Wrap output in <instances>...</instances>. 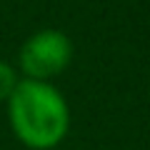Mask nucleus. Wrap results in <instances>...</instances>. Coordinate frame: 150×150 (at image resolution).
<instances>
[{
	"label": "nucleus",
	"mask_w": 150,
	"mask_h": 150,
	"mask_svg": "<svg viewBox=\"0 0 150 150\" xmlns=\"http://www.w3.org/2000/svg\"><path fill=\"white\" fill-rule=\"evenodd\" d=\"M5 105L13 135L30 150L58 148L70 130L68 100L53 83L20 78Z\"/></svg>",
	"instance_id": "f257e3e1"
},
{
	"label": "nucleus",
	"mask_w": 150,
	"mask_h": 150,
	"mask_svg": "<svg viewBox=\"0 0 150 150\" xmlns=\"http://www.w3.org/2000/svg\"><path fill=\"white\" fill-rule=\"evenodd\" d=\"M73 60V40L58 28L33 33L18 53V73L28 80L53 83Z\"/></svg>",
	"instance_id": "f03ea898"
},
{
	"label": "nucleus",
	"mask_w": 150,
	"mask_h": 150,
	"mask_svg": "<svg viewBox=\"0 0 150 150\" xmlns=\"http://www.w3.org/2000/svg\"><path fill=\"white\" fill-rule=\"evenodd\" d=\"M18 83H20L18 68H13L8 60H0V103H8V98L13 95Z\"/></svg>",
	"instance_id": "7ed1b4c3"
}]
</instances>
